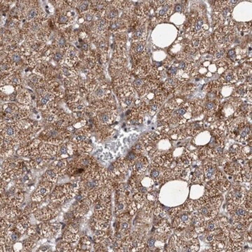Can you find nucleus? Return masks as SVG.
Here are the masks:
<instances>
[{"mask_svg": "<svg viewBox=\"0 0 252 252\" xmlns=\"http://www.w3.org/2000/svg\"><path fill=\"white\" fill-rule=\"evenodd\" d=\"M133 38L136 41H142L146 38V30L144 27H140L138 30H137L133 35Z\"/></svg>", "mask_w": 252, "mask_h": 252, "instance_id": "obj_26", "label": "nucleus"}, {"mask_svg": "<svg viewBox=\"0 0 252 252\" xmlns=\"http://www.w3.org/2000/svg\"><path fill=\"white\" fill-rule=\"evenodd\" d=\"M246 92H247V90H246L245 88H240L237 91V96L244 95Z\"/></svg>", "mask_w": 252, "mask_h": 252, "instance_id": "obj_49", "label": "nucleus"}, {"mask_svg": "<svg viewBox=\"0 0 252 252\" xmlns=\"http://www.w3.org/2000/svg\"><path fill=\"white\" fill-rule=\"evenodd\" d=\"M89 206L86 202L84 200L80 201L78 205L76 206V207L74 210V215L76 217H81L84 216L85 214L88 212L89 210Z\"/></svg>", "mask_w": 252, "mask_h": 252, "instance_id": "obj_14", "label": "nucleus"}, {"mask_svg": "<svg viewBox=\"0 0 252 252\" xmlns=\"http://www.w3.org/2000/svg\"><path fill=\"white\" fill-rule=\"evenodd\" d=\"M67 230L73 233H77L79 230V224L76 222H71L70 225H68Z\"/></svg>", "mask_w": 252, "mask_h": 252, "instance_id": "obj_36", "label": "nucleus"}, {"mask_svg": "<svg viewBox=\"0 0 252 252\" xmlns=\"http://www.w3.org/2000/svg\"><path fill=\"white\" fill-rule=\"evenodd\" d=\"M122 22L121 21H114L112 22H110V29L114 31V30H119V28H121V27L122 26Z\"/></svg>", "mask_w": 252, "mask_h": 252, "instance_id": "obj_39", "label": "nucleus"}, {"mask_svg": "<svg viewBox=\"0 0 252 252\" xmlns=\"http://www.w3.org/2000/svg\"><path fill=\"white\" fill-rule=\"evenodd\" d=\"M191 217L188 214H184L179 215V214L176 216V218L174 221V226L177 228H187L191 223Z\"/></svg>", "mask_w": 252, "mask_h": 252, "instance_id": "obj_12", "label": "nucleus"}, {"mask_svg": "<svg viewBox=\"0 0 252 252\" xmlns=\"http://www.w3.org/2000/svg\"><path fill=\"white\" fill-rule=\"evenodd\" d=\"M129 164L125 159H119L114 162L108 169V173L109 177L116 179L121 180V177L125 174L129 167Z\"/></svg>", "mask_w": 252, "mask_h": 252, "instance_id": "obj_3", "label": "nucleus"}, {"mask_svg": "<svg viewBox=\"0 0 252 252\" xmlns=\"http://www.w3.org/2000/svg\"><path fill=\"white\" fill-rule=\"evenodd\" d=\"M246 124L242 121H237L235 122L232 123V124L228 126V132L230 134L231 138H234L236 140L238 139L239 136L243 129L245 127Z\"/></svg>", "mask_w": 252, "mask_h": 252, "instance_id": "obj_10", "label": "nucleus"}, {"mask_svg": "<svg viewBox=\"0 0 252 252\" xmlns=\"http://www.w3.org/2000/svg\"><path fill=\"white\" fill-rule=\"evenodd\" d=\"M121 104L124 106V107H129V106H130L132 103H133V97H125V98H124V99H121Z\"/></svg>", "mask_w": 252, "mask_h": 252, "instance_id": "obj_38", "label": "nucleus"}, {"mask_svg": "<svg viewBox=\"0 0 252 252\" xmlns=\"http://www.w3.org/2000/svg\"><path fill=\"white\" fill-rule=\"evenodd\" d=\"M10 62L13 63H18L21 61V56H20L18 53H11L10 56Z\"/></svg>", "mask_w": 252, "mask_h": 252, "instance_id": "obj_41", "label": "nucleus"}, {"mask_svg": "<svg viewBox=\"0 0 252 252\" xmlns=\"http://www.w3.org/2000/svg\"><path fill=\"white\" fill-rule=\"evenodd\" d=\"M202 180H203V172L197 169L194 172L193 177H192V182L197 183L200 182Z\"/></svg>", "mask_w": 252, "mask_h": 252, "instance_id": "obj_32", "label": "nucleus"}, {"mask_svg": "<svg viewBox=\"0 0 252 252\" xmlns=\"http://www.w3.org/2000/svg\"><path fill=\"white\" fill-rule=\"evenodd\" d=\"M17 99L19 102L24 104H29L30 102V95L27 93H21L18 94Z\"/></svg>", "mask_w": 252, "mask_h": 252, "instance_id": "obj_28", "label": "nucleus"}, {"mask_svg": "<svg viewBox=\"0 0 252 252\" xmlns=\"http://www.w3.org/2000/svg\"><path fill=\"white\" fill-rule=\"evenodd\" d=\"M132 168L134 172L135 173L137 176L142 175V174L145 172L148 166V160L144 156L138 155L135 160L132 164Z\"/></svg>", "mask_w": 252, "mask_h": 252, "instance_id": "obj_9", "label": "nucleus"}, {"mask_svg": "<svg viewBox=\"0 0 252 252\" xmlns=\"http://www.w3.org/2000/svg\"><path fill=\"white\" fill-rule=\"evenodd\" d=\"M62 57H63V55L61 53H55V55L53 56V58L55 61H60V60H61L62 58Z\"/></svg>", "mask_w": 252, "mask_h": 252, "instance_id": "obj_53", "label": "nucleus"}, {"mask_svg": "<svg viewBox=\"0 0 252 252\" xmlns=\"http://www.w3.org/2000/svg\"><path fill=\"white\" fill-rule=\"evenodd\" d=\"M191 157L188 156L187 154L182 156L178 160V165L177 167H179L183 169H186L188 167L189 165L191 164Z\"/></svg>", "mask_w": 252, "mask_h": 252, "instance_id": "obj_23", "label": "nucleus"}, {"mask_svg": "<svg viewBox=\"0 0 252 252\" xmlns=\"http://www.w3.org/2000/svg\"><path fill=\"white\" fill-rule=\"evenodd\" d=\"M250 111H251V107L250 108V105L247 104H242L237 108V113L242 116H247Z\"/></svg>", "mask_w": 252, "mask_h": 252, "instance_id": "obj_30", "label": "nucleus"}, {"mask_svg": "<svg viewBox=\"0 0 252 252\" xmlns=\"http://www.w3.org/2000/svg\"><path fill=\"white\" fill-rule=\"evenodd\" d=\"M88 45L86 44V43H84V44H82V48L85 51H87L88 50Z\"/></svg>", "mask_w": 252, "mask_h": 252, "instance_id": "obj_58", "label": "nucleus"}, {"mask_svg": "<svg viewBox=\"0 0 252 252\" xmlns=\"http://www.w3.org/2000/svg\"><path fill=\"white\" fill-rule=\"evenodd\" d=\"M99 49L102 51H104L106 50L107 45H106V43L104 41H100L99 42Z\"/></svg>", "mask_w": 252, "mask_h": 252, "instance_id": "obj_47", "label": "nucleus"}, {"mask_svg": "<svg viewBox=\"0 0 252 252\" xmlns=\"http://www.w3.org/2000/svg\"><path fill=\"white\" fill-rule=\"evenodd\" d=\"M110 22H109L106 18H101L99 21H97L94 25V31L98 34H103L107 30L109 25Z\"/></svg>", "mask_w": 252, "mask_h": 252, "instance_id": "obj_16", "label": "nucleus"}, {"mask_svg": "<svg viewBox=\"0 0 252 252\" xmlns=\"http://www.w3.org/2000/svg\"><path fill=\"white\" fill-rule=\"evenodd\" d=\"M45 176H46V180H48V182L53 183V184L57 182V180H58V174H57L53 170H48L46 172Z\"/></svg>", "mask_w": 252, "mask_h": 252, "instance_id": "obj_27", "label": "nucleus"}, {"mask_svg": "<svg viewBox=\"0 0 252 252\" xmlns=\"http://www.w3.org/2000/svg\"><path fill=\"white\" fill-rule=\"evenodd\" d=\"M205 109H207L209 115H212L218 109V101L216 99L212 100V101H207L206 102Z\"/></svg>", "mask_w": 252, "mask_h": 252, "instance_id": "obj_22", "label": "nucleus"}, {"mask_svg": "<svg viewBox=\"0 0 252 252\" xmlns=\"http://www.w3.org/2000/svg\"><path fill=\"white\" fill-rule=\"evenodd\" d=\"M87 8H88V4H86L85 2H84V3H82V4H80L79 7V11H81V12L82 11H84L86 10Z\"/></svg>", "mask_w": 252, "mask_h": 252, "instance_id": "obj_52", "label": "nucleus"}, {"mask_svg": "<svg viewBox=\"0 0 252 252\" xmlns=\"http://www.w3.org/2000/svg\"><path fill=\"white\" fill-rule=\"evenodd\" d=\"M227 208L228 212L233 216L234 220H251V212L246 210L244 205H237L233 203H228Z\"/></svg>", "mask_w": 252, "mask_h": 252, "instance_id": "obj_4", "label": "nucleus"}, {"mask_svg": "<svg viewBox=\"0 0 252 252\" xmlns=\"http://www.w3.org/2000/svg\"><path fill=\"white\" fill-rule=\"evenodd\" d=\"M238 79V75L236 71L233 70H227L225 71L223 75L220 77L221 82L225 84H229V83L235 82Z\"/></svg>", "mask_w": 252, "mask_h": 252, "instance_id": "obj_15", "label": "nucleus"}, {"mask_svg": "<svg viewBox=\"0 0 252 252\" xmlns=\"http://www.w3.org/2000/svg\"><path fill=\"white\" fill-rule=\"evenodd\" d=\"M247 193L245 189L241 187H235L228 195L227 199L228 203H233L237 205H244Z\"/></svg>", "mask_w": 252, "mask_h": 252, "instance_id": "obj_5", "label": "nucleus"}, {"mask_svg": "<svg viewBox=\"0 0 252 252\" xmlns=\"http://www.w3.org/2000/svg\"><path fill=\"white\" fill-rule=\"evenodd\" d=\"M61 130L62 129H58L54 127L48 129L41 133V138L48 141V142L53 143V144H61L65 137L69 134L67 132H63L61 131Z\"/></svg>", "mask_w": 252, "mask_h": 252, "instance_id": "obj_2", "label": "nucleus"}, {"mask_svg": "<svg viewBox=\"0 0 252 252\" xmlns=\"http://www.w3.org/2000/svg\"><path fill=\"white\" fill-rule=\"evenodd\" d=\"M62 72L66 76H70V75H71V71L70 70H67L66 68H62Z\"/></svg>", "mask_w": 252, "mask_h": 252, "instance_id": "obj_55", "label": "nucleus"}, {"mask_svg": "<svg viewBox=\"0 0 252 252\" xmlns=\"http://www.w3.org/2000/svg\"><path fill=\"white\" fill-rule=\"evenodd\" d=\"M224 53L225 52H224V50H223V49L219 50L215 53V57L216 58H218V59L221 58L223 56V55H224Z\"/></svg>", "mask_w": 252, "mask_h": 252, "instance_id": "obj_48", "label": "nucleus"}, {"mask_svg": "<svg viewBox=\"0 0 252 252\" xmlns=\"http://www.w3.org/2000/svg\"><path fill=\"white\" fill-rule=\"evenodd\" d=\"M167 14H168V13H166L165 11H164L162 9H160V10L158 11V17L160 18V19H161V20H165V18H167Z\"/></svg>", "mask_w": 252, "mask_h": 252, "instance_id": "obj_43", "label": "nucleus"}, {"mask_svg": "<svg viewBox=\"0 0 252 252\" xmlns=\"http://www.w3.org/2000/svg\"><path fill=\"white\" fill-rule=\"evenodd\" d=\"M174 8H175V11H177V12H181V11H182L183 9H184V7H183V5L179 4L175 6Z\"/></svg>", "mask_w": 252, "mask_h": 252, "instance_id": "obj_56", "label": "nucleus"}, {"mask_svg": "<svg viewBox=\"0 0 252 252\" xmlns=\"http://www.w3.org/2000/svg\"><path fill=\"white\" fill-rule=\"evenodd\" d=\"M202 128V123H194L190 125V128L188 129V133L190 135H195L197 133H199V131L201 130Z\"/></svg>", "mask_w": 252, "mask_h": 252, "instance_id": "obj_25", "label": "nucleus"}, {"mask_svg": "<svg viewBox=\"0 0 252 252\" xmlns=\"http://www.w3.org/2000/svg\"><path fill=\"white\" fill-rule=\"evenodd\" d=\"M1 199L3 202L7 201L8 205L14 207H18L24 200V195L18 187H12L7 193H2Z\"/></svg>", "mask_w": 252, "mask_h": 252, "instance_id": "obj_1", "label": "nucleus"}, {"mask_svg": "<svg viewBox=\"0 0 252 252\" xmlns=\"http://www.w3.org/2000/svg\"><path fill=\"white\" fill-rule=\"evenodd\" d=\"M34 245H35V244H34V242L33 241H32V240H28V241H27L26 243L25 244V248L26 249V250H30V249H32L34 247Z\"/></svg>", "mask_w": 252, "mask_h": 252, "instance_id": "obj_44", "label": "nucleus"}, {"mask_svg": "<svg viewBox=\"0 0 252 252\" xmlns=\"http://www.w3.org/2000/svg\"><path fill=\"white\" fill-rule=\"evenodd\" d=\"M14 224H15L16 228L18 229L21 234L25 233L27 230V229L31 226L27 214L24 213H22L21 216L18 217V219L14 221Z\"/></svg>", "mask_w": 252, "mask_h": 252, "instance_id": "obj_11", "label": "nucleus"}, {"mask_svg": "<svg viewBox=\"0 0 252 252\" xmlns=\"http://www.w3.org/2000/svg\"><path fill=\"white\" fill-rule=\"evenodd\" d=\"M94 66H95V61H94V60L93 58H90L88 62V67L90 69H93L94 67Z\"/></svg>", "mask_w": 252, "mask_h": 252, "instance_id": "obj_46", "label": "nucleus"}, {"mask_svg": "<svg viewBox=\"0 0 252 252\" xmlns=\"http://www.w3.org/2000/svg\"><path fill=\"white\" fill-rule=\"evenodd\" d=\"M53 184L46 180V182H43L39 185L36 190L34 192L32 200L34 202H41L47 195L50 193L51 188L53 187Z\"/></svg>", "mask_w": 252, "mask_h": 252, "instance_id": "obj_7", "label": "nucleus"}, {"mask_svg": "<svg viewBox=\"0 0 252 252\" xmlns=\"http://www.w3.org/2000/svg\"><path fill=\"white\" fill-rule=\"evenodd\" d=\"M182 84L181 81H179L177 79L175 78H170L168 79L167 81L165 83L164 88L167 91L174 89V88H177L178 87H180V85Z\"/></svg>", "mask_w": 252, "mask_h": 252, "instance_id": "obj_19", "label": "nucleus"}, {"mask_svg": "<svg viewBox=\"0 0 252 252\" xmlns=\"http://www.w3.org/2000/svg\"><path fill=\"white\" fill-rule=\"evenodd\" d=\"M40 11L38 8H32L28 11L26 14V19L27 21H31L33 19H36L38 16H40Z\"/></svg>", "mask_w": 252, "mask_h": 252, "instance_id": "obj_29", "label": "nucleus"}, {"mask_svg": "<svg viewBox=\"0 0 252 252\" xmlns=\"http://www.w3.org/2000/svg\"><path fill=\"white\" fill-rule=\"evenodd\" d=\"M53 170L58 174V177H61L66 173L67 171V162L65 160H58L53 162L52 165Z\"/></svg>", "mask_w": 252, "mask_h": 252, "instance_id": "obj_13", "label": "nucleus"}, {"mask_svg": "<svg viewBox=\"0 0 252 252\" xmlns=\"http://www.w3.org/2000/svg\"><path fill=\"white\" fill-rule=\"evenodd\" d=\"M144 147L145 146L144 145L143 143H138V144H137L135 146H134L133 149L134 151H136L137 154H139V153H142L143 151H144Z\"/></svg>", "mask_w": 252, "mask_h": 252, "instance_id": "obj_40", "label": "nucleus"}, {"mask_svg": "<svg viewBox=\"0 0 252 252\" xmlns=\"http://www.w3.org/2000/svg\"><path fill=\"white\" fill-rule=\"evenodd\" d=\"M3 109H3L4 114L7 116H9L10 117H13L18 111V107L14 104H6L4 106V108Z\"/></svg>", "mask_w": 252, "mask_h": 252, "instance_id": "obj_20", "label": "nucleus"}, {"mask_svg": "<svg viewBox=\"0 0 252 252\" xmlns=\"http://www.w3.org/2000/svg\"><path fill=\"white\" fill-rule=\"evenodd\" d=\"M220 225V222L218 219H216L215 218L210 219V220H207V221L205 222V228H207V230L209 232H212L214 230H215L216 228H218Z\"/></svg>", "mask_w": 252, "mask_h": 252, "instance_id": "obj_21", "label": "nucleus"}, {"mask_svg": "<svg viewBox=\"0 0 252 252\" xmlns=\"http://www.w3.org/2000/svg\"><path fill=\"white\" fill-rule=\"evenodd\" d=\"M138 155L139 154H137L133 152H130L128 153V155L125 158V160H126V161L128 162L129 165H132V164H133V162L135 160V159L137 158V156H138Z\"/></svg>", "mask_w": 252, "mask_h": 252, "instance_id": "obj_34", "label": "nucleus"}, {"mask_svg": "<svg viewBox=\"0 0 252 252\" xmlns=\"http://www.w3.org/2000/svg\"><path fill=\"white\" fill-rule=\"evenodd\" d=\"M145 53L144 46L140 44V43H136L134 44L133 47L132 48V53L135 59H139L144 56Z\"/></svg>", "mask_w": 252, "mask_h": 252, "instance_id": "obj_17", "label": "nucleus"}, {"mask_svg": "<svg viewBox=\"0 0 252 252\" xmlns=\"http://www.w3.org/2000/svg\"><path fill=\"white\" fill-rule=\"evenodd\" d=\"M154 214H155L156 216H157L158 219H164L166 215H167V211H166V210H165L163 208L160 207L159 206V207H158L156 210H154Z\"/></svg>", "mask_w": 252, "mask_h": 252, "instance_id": "obj_33", "label": "nucleus"}, {"mask_svg": "<svg viewBox=\"0 0 252 252\" xmlns=\"http://www.w3.org/2000/svg\"><path fill=\"white\" fill-rule=\"evenodd\" d=\"M68 21H69L68 17L66 16H63L62 15V16H60V18L58 19V22H59V23L64 24V23H66V22H67Z\"/></svg>", "mask_w": 252, "mask_h": 252, "instance_id": "obj_45", "label": "nucleus"}, {"mask_svg": "<svg viewBox=\"0 0 252 252\" xmlns=\"http://www.w3.org/2000/svg\"><path fill=\"white\" fill-rule=\"evenodd\" d=\"M92 248L90 240L87 237H84L81 239L78 245V251H89Z\"/></svg>", "mask_w": 252, "mask_h": 252, "instance_id": "obj_18", "label": "nucleus"}, {"mask_svg": "<svg viewBox=\"0 0 252 252\" xmlns=\"http://www.w3.org/2000/svg\"><path fill=\"white\" fill-rule=\"evenodd\" d=\"M110 91L109 90L107 85H102L99 87H97L90 92V97L93 101H104L109 99Z\"/></svg>", "mask_w": 252, "mask_h": 252, "instance_id": "obj_8", "label": "nucleus"}, {"mask_svg": "<svg viewBox=\"0 0 252 252\" xmlns=\"http://www.w3.org/2000/svg\"><path fill=\"white\" fill-rule=\"evenodd\" d=\"M233 57H235V52L234 50H230L228 51V58H233Z\"/></svg>", "mask_w": 252, "mask_h": 252, "instance_id": "obj_57", "label": "nucleus"}, {"mask_svg": "<svg viewBox=\"0 0 252 252\" xmlns=\"http://www.w3.org/2000/svg\"><path fill=\"white\" fill-rule=\"evenodd\" d=\"M47 250H48V247H45V246H43V247L40 248V250L39 251H46Z\"/></svg>", "mask_w": 252, "mask_h": 252, "instance_id": "obj_59", "label": "nucleus"}, {"mask_svg": "<svg viewBox=\"0 0 252 252\" xmlns=\"http://www.w3.org/2000/svg\"><path fill=\"white\" fill-rule=\"evenodd\" d=\"M58 213L59 210L56 206L53 204H49L41 210H37L34 212V216L37 219L46 220L54 218Z\"/></svg>", "mask_w": 252, "mask_h": 252, "instance_id": "obj_6", "label": "nucleus"}, {"mask_svg": "<svg viewBox=\"0 0 252 252\" xmlns=\"http://www.w3.org/2000/svg\"><path fill=\"white\" fill-rule=\"evenodd\" d=\"M154 245H155V240L153 237H151L148 240V247L150 249H152L154 247Z\"/></svg>", "mask_w": 252, "mask_h": 252, "instance_id": "obj_50", "label": "nucleus"}, {"mask_svg": "<svg viewBox=\"0 0 252 252\" xmlns=\"http://www.w3.org/2000/svg\"><path fill=\"white\" fill-rule=\"evenodd\" d=\"M27 235L30 236L34 235L36 234V228L34 226H30V227L27 229Z\"/></svg>", "mask_w": 252, "mask_h": 252, "instance_id": "obj_42", "label": "nucleus"}, {"mask_svg": "<svg viewBox=\"0 0 252 252\" xmlns=\"http://www.w3.org/2000/svg\"><path fill=\"white\" fill-rule=\"evenodd\" d=\"M85 18L87 21H91L93 18V14L91 12H88L85 14Z\"/></svg>", "mask_w": 252, "mask_h": 252, "instance_id": "obj_51", "label": "nucleus"}, {"mask_svg": "<svg viewBox=\"0 0 252 252\" xmlns=\"http://www.w3.org/2000/svg\"><path fill=\"white\" fill-rule=\"evenodd\" d=\"M57 250L60 251H70L71 247L70 245V243L66 242L65 243H62V244L60 245L58 247H57Z\"/></svg>", "mask_w": 252, "mask_h": 252, "instance_id": "obj_37", "label": "nucleus"}, {"mask_svg": "<svg viewBox=\"0 0 252 252\" xmlns=\"http://www.w3.org/2000/svg\"><path fill=\"white\" fill-rule=\"evenodd\" d=\"M229 2H230V4H229L230 5H235L238 3V1H230Z\"/></svg>", "mask_w": 252, "mask_h": 252, "instance_id": "obj_60", "label": "nucleus"}, {"mask_svg": "<svg viewBox=\"0 0 252 252\" xmlns=\"http://www.w3.org/2000/svg\"><path fill=\"white\" fill-rule=\"evenodd\" d=\"M65 44V39L62 38V37H61V38H60V39H58V46L62 48V47L64 46Z\"/></svg>", "mask_w": 252, "mask_h": 252, "instance_id": "obj_54", "label": "nucleus"}, {"mask_svg": "<svg viewBox=\"0 0 252 252\" xmlns=\"http://www.w3.org/2000/svg\"><path fill=\"white\" fill-rule=\"evenodd\" d=\"M144 84H145V81H144L143 79H137L133 82L134 87L139 91H140L142 89Z\"/></svg>", "mask_w": 252, "mask_h": 252, "instance_id": "obj_35", "label": "nucleus"}, {"mask_svg": "<svg viewBox=\"0 0 252 252\" xmlns=\"http://www.w3.org/2000/svg\"><path fill=\"white\" fill-rule=\"evenodd\" d=\"M118 15H119L118 11L114 8V9L111 10L107 14V16H106V19H107L109 22H112L116 21Z\"/></svg>", "mask_w": 252, "mask_h": 252, "instance_id": "obj_31", "label": "nucleus"}, {"mask_svg": "<svg viewBox=\"0 0 252 252\" xmlns=\"http://www.w3.org/2000/svg\"><path fill=\"white\" fill-rule=\"evenodd\" d=\"M79 236L77 233H73L70 231H67V233H65L64 234V236H63V240L65 242H68V243H73L76 242L77 240H79Z\"/></svg>", "mask_w": 252, "mask_h": 252, "instance_id": "obj_24", "label": "nucleus"}]
</instances>
